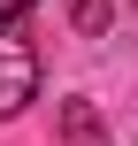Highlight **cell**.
<instances>
[{
  "label": "cell",
  "mask_w": 138,
  "mask_h": 146,
  "mask_svg": "<svg viewBox=\"0 0 138 146\" xmlns=\"http://www.w3.org/2000/svg\"><path fill=\"white\" fill-rule=\"evenodd\" d=\"M31 100H38V54H31L23 38H8V31H0V123H8V115H23Z\"/></svg>",
  "instance_id": "6da1fadb"
},
{
  "label": "cell",
  "mask_w": 138,
  "mask_h": 146,
  "mask_svg": "<svg viewBox=\"0 0 138 146\" xmlns=\"http://www.w3.org/2000/svg\"><path fill=\"white\" fill-rule=\"evenodd\" d=\"M61 146H108V123H100V108L77 92V100H61Z\"/></svg>",
  "instance_id": "7a4b0ae2"
},
{
  "label": "cell",
  "mask_w": 138,
  "mask_h": 146,
  "mask_svg": "<svg viewBox=\"0 0 138 146\" xmlns=\"http://www.w3.org/2000/svg\"><path fill=\"white\" fill-rule=\"evenodd\" d=\"M69 23H77L85 38H100V31L115 23V0H69Z\"/></svg>",
  "instance_id": "3957f363"
},
{
  "label": "cell",
  "mask_w": 138,
  "mask_h": 146,
  "mask_svg": "<svg viewBox=\"0 0 138 146\" xmlns=\"http://www.w3.org/2000/svg\"><path fill=\"white\" fill-rule=\"evenodd\" d=\"M31 8H38V0H0V31H15V23H23Z\"/></svg>",
  "instance_id": "277c9868"
}]
</instances>
